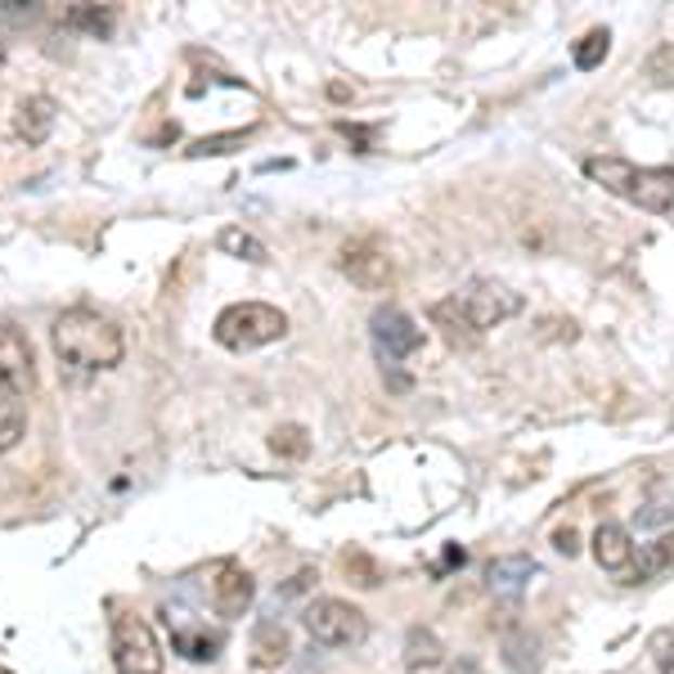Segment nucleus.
Instances as JSON below:
<instances>
[{"label":"nucleus","mask_w":674,"mask_h":674,"mask_svg":"<svg viewBox=\"0 0 674 674\" xmlns=\"http://www.w3.org/2000/svg\"><path fill=\"white\" fill-rule=\"evenodd\" d=\"M211 333H217V342L225 351H257V347L280 342L288 333V315L265 301H234L217 315V328Z\"/></svg>","instance_id":"nucleus-3"},{"label":"nucleus","mask_w":674,"mask_h":674,"mask_svg":"<svg viewBox=\"0 0 674 674\" xmlns=\"http://www.w3.org/2000/svg\"><path fill=\"white\" fill-rule=\"evenodd\" d=\"M73 23H77V27H90V33H108L113 14H108V10H90V5H81V10H73Z\"/></svg>","instance_id":"nucleus-26"},{"label":"nucleus","mask_w":674,"mask_h":674,"mask_svg":"<svg viewBox=\"0 0 674 674\" xmlns=\"http://www.w3.org/2000/svg\"><path fill=\"white\" fill-rule=\"evenodd\" d=\"M517 311H522V297H517L513 288L504 284H477L468 297H464V315L472 320V328H495L504 320H513Z\"/></svg>","instance_id":"nucleus-8"},{"label":"nucleus","mask_w":674,"mask_h":674,"mask_svg":"<svg viewBox=\"0 0 674 674\" xmlns=\"http://www.w3.org/2000/svg\"><path fill=\"white\" fill-rule=\"evenodd\" d=\"M370 328H374V342H378L383 360H405L423 347V328L401 311V306H378Z\"/></svg>","instance_id":"nucleus-7"},{"label":"nucleus","mask_w":674,"mask_h":674,"mask_svg":"<svg viewBox=\"0 0 674 674\" xmlns=\"http://www.w3.org/2000/svg\"><path fill=\"white\" fill-rule=\"evenodd\" d=\"M607 50H611V33L607 27H594V33H585L575 41V68L580 73H594L602 59H607Z\"/></svg>","instance_id":"nucleus-22"},{"label":"nucleus","mask_w":674,"mask_h":674,"mask_svg":"<svg viewBox=\"0 0 674 674\" xmlns=\"http://www.w3.org/2000/svg\"><path fill=\"white\" fill-rule=\"evenodd\" d=\"M445 661V648H441V638L432 634V630H410L405 634V665L410 670H432V665H441Z\"/></svg>","instance_id":"nucleus-17"},{"label":"nucleus","mask_w":674,"mask_h":674,"mask_svg":"<svg viewBox=\"0 0 674 674\" xmlns=\"http://www.w3.org/2000/svg\"><path fill=\"white\" fill-rule=\"evenodd\" d=\"M648 77H652L657 86H674V41L661 46V50H652V59H648Z\"/></svg>","instance_id":"nucleus-25"},{"label":"nucleus","mask_w":674,"mask_h":674,"mask_svg":"<svg viewBox=\"0 0 674 674\" xmlns=\"http://www.w3.org/2000/svg\"><path fill=\"white\" fill-rule=\"evenodd\" d=\"M504 661H508V670L513 674H540V638L531 634V630H508L504 634Z\"/></svg>","instance_id":"nucleus-16"},{"label":"nucleus","mask_w":674,"mask_h":674,"mask_svg":"<svg viewBox=\"0 0 674 674\" xmlns=\"http://www.w3.org/2000/svg\"><path fill=\"white\" fill-rule=\"evenodd\" d=\"M252 575L243 571L238 562H221L217 575H211V607H217V617L225 621H238L243 611L252 607Z\"/></svg>","instance_id":"nucleus-9"},{"label":"nucleus","mask_w":674,"mask_h":674,"mask_svg":"<svg viewBox=\"0 0 674 674\" xmlns=\"http://www.w3.org/2000/svg\"><path fill=\"white\" fill-rule=\"evenodd\" d=\"M50 337H54V351L68 364H77V370H113V364H121V355H127V333H121V324L90 311V306L64 311L54 320Z\"/></svg>","instance_id":"nucleus-1"},{"label":"nucleus","mask_w":674,"mask_h":674,"mask_svg":"<svg viewBox=\"0 0 674 674\" xmlns=\"http://www.w3.org/2000/svg\"><path fill=\"white\" fill-rule=\"evenodd\" d=\"M113 665L117 674H163V648L140 617H113Z\"/></svg>","instance_id":"nucleus-5"},{"label":"nucleus","mask_w":674,"mask_h":674,"mask_svg":"<svg viewBox=\"0 0 674 674\" xmlns=\"http://www.w3.org/2000/svg\"><path fill=\"white\" fill-rule=\"evenodd\" d=\"M661 674H674V661H665V665H661Z\"/></svg>","instance_id":"nucleus-31"},{"label":"nucleus","mask_w":674,"mask_h":674,"mask_svg":"<svg viewBox=\"0 0 674 674\" xmlns=\"http://www.w3.org/2000/svg\"><path fill=\"white\" fill-rule=\"evenodd\" d=\"M270 450L284 454V458H306L311 441H306V432L297 423H284V427H274V432H270Z\"/></svg>","instance_id":"nucleus-23"},{"label":"nucleus","mask_w":674,"mask_h":674,"mask_svg":"<svg viewBox=\"0 0 674 674\" xmlns=\"http://www.w3.org/2000/svg\"><path fill=\"white\" fill-rule=\"evenodd\" d=\"M594 558L602 571L611 575H630L634 571V544H630V531L621 522H598L594 531Z\"/></svg>","instance_id":"nucleus-11"},{"label":"nucleus","mask_w":674,"mask_h":674,"mask_svg":"<svg viewBox=\"0 0 674 674\" xmlns=\"http://www.w3.org/2000/svg\"><path fill=\"white\" fill-rule=\"evenodd\" d=\"M670 513H674V508H665V504L643 508V513H638V527H661V522H670Z\"/></svg>","instance_id":"nucleus-28"},{"label":"nucleus","mask_w":674,"mask_h":674,"mask_svg":"<svg viewBox=\"0 0 674 674\" xmlns=\"http://www.w3.org/2000/svg\"><path fill=\"white\" fill-rule=\"evenodd\" d=\"M342 270H347V280L364 293H378L391 284V257L383 248H374V243H351V248L342 252Z\"/></svg>","instance_id":"nucleus-10"},{"label":"nucleus","mask_w":674,"mask_h":674,"mask_svg":"<svg viewBox=\"0 0 674 674\" xmlns=\"http://www.w3.org/2000/svg\"><path fill=\"white\" fill-rule=\"evenodd\" d=\"M288 630L280 625V621H261L257 630H252V661L261 665V670H274V665H284L288 661Z\"/></svg>","instance_id":"nucleus-14"},{"label":"nucleus","mask_w":674,"mask_h":674,"mask_svg":"<svg viewBox=\"0 0 674 674\" xmlns=\"http://www.w3.org/2000/svg\"><path fill=\"white\" fill-rule=\"evenodd\" d=\"M432 320L437 324H445V337H450V342H464V347H472L477 342V328H472V320L464 315V301H441V306H432Z\"/></svg>","instance_id":"nucleus-19"},{"label":"nucleus","mask_w":674,"mask_h":674,"mask_svg":"<svg viewBox=\"0 0 674 674\" xmlns=\"http://www.w3.org/2000/svg\"><path fill=\"white\" fill-rule=\"evenodd\" d=\"M23 432H27L23 401H5V396H0V454H10L23 441Z\"/></svg>","instance_id":"nucleus-21"},{"label":"nucleus","mask_w":674,"mask_h":674,"mask_svg":"<svg viewBox=\"0 0 674 674\" xmlns=\"http://www.w3.org/2000/svg\"><path fill=\"white\" fill-rule=\"evenodd\" d=\"M306 634H311L320 648H355L370 634V621H364V611L342 602V598H315L306 607Z\"/></svg>","instance_id":"nucleus-4"},{"label":"nucleus","mask_w":674,"mask_h":674,"mask_svg":"<svg viewBox=\"0 0 674 674\" xmlns=\"http://www.w3.org/2000/svg\"><path fill=\"white\" fill-rule=\"evenodd\" d=\"M234 144H243V131H230V135H203L190 144V158H211V153H230Z\"/></svg>","instance_id":"nucleus-24"},{"label":"nucleus","mask_w":674,"mask_h":674,"mask_svg":"<svg viewBox=\"0 0 674 674\" xmlns=\"http://www.w3.org/2000/svg\"><path fill=\"white\" fill-rule=\"evenodd\" d=\"M347 571H360V580L355 585H364V589H374L378 585V567L364 558V554H347Z\"/></svg>","instance_id":"nucleus-27"},{"label":"nucleus","mask_w":674,"mask_h":674,"mask_svg":"<svg viewBox=\"0 0 674 674\" xmlns=\"http://www.w3.org/2000/svg\"><path fill=\"white\" fill-rule=\"evenodd\" d=\"M670 571H674V531L638 548L630 580H661V575H670Z\"/></svg>","instance_id":"nucleus-15"},{"label":"nucleus","mask_w":674,"mask_h":674,"mask_svg":"<svg viewBox=\"0 0 674 674\" xmlns=\"http://www.w3.org/2000/svg\"><path fill=\"white\" fill-rule=\"evenodd\" d=\"M171 643H176V652H180V657H190V661H211V657H217V648H221V634H207V630H176Z\"/></svg>","instance_id":"nucleus-20"},{"label":"nucleus","mask_w":674,"mask_h":674,"mask_svg":"<svg viewBox=\"0 0 674 674\" xmlns=\"http://www.w3.org/2000/svg\"><path fill=\"white\" fill-rule=\"evenodd\" d=\"M217 248H221V252H230V257H238V261H252V265L270 261V252H265V243H261L257 234H248V230H243V225H225V230L217 234Z\"/></svg>","instance_id":"nucleus-18"},{"label":"nucleus","mask_w":674,"mask_h":674,"mask_svg":"<svg viewBox=\"0 0 674 674\" xmlns=\"http://www.w3.org/2000/svg\"><path fill=\"white\" fill-rule=\"evenodd\" d=\"M585 176L594 185H602L607 194L634 203L638 211H652V217L674 211V176L670 171H648V167H634L625 158H589Z\"/></svg>","instance_id":"nucleus-2"},{"label":"nucleus","mask_w":674,"mask_h":674,"mask_svg":"<svg viewBox=\"0 0 674 674\" xmlns=\"http://www.w3.org/2000/svg\"><path fill=\"white\" fill-rule=\"evenodd\" d=\"M33 387H37L33 342H27L14 324H0V396H5V401H27Z\"/></svg>","instance_id":"nucleus-6"},{"label":"nucleus","mask_w":674,"mask_h":674,"mask_svg":"<svg viewBox=\"0 0 674 674\" xmlns=\"http://www.w3.org/2000/svg\"><path fill=\"white\" fill-rule=\"evenodd\" d=\"M554 544H558V554H567V558H575V554H580V540H575V531H571V527H562V531L554 535Z\"/></svg>","instance_id":"nucleus-29"},{"label":"nucleus","mask_w":674,"mask_h":674,"mask_svg":"<svg viewBox=\"0 0 674 674\" xmlns=\"http://www.w3.org/2000/svg\"><path fill=\"white\" fill-rule=\"evenodd\" d=\"M450 674H485V670H481L477 661H468V657H464V661H454V665H450Z\"/></svg>","instance_id":"nucleus-30"},{"label":"nucleus","mask_w":674,"mask_h":674,"mask_svg":"<svg viewBox=\"0 0 674 674\" xmlns=\"http://www.w3.org/2000/svg\"><path fill=\"white\" fill-rule=\"evenodd\" d=\"M540 575V567L531 562V558H522V554H513V558H495L490 562V571H485V580H490V594H522L531 580Z\"/></svg>","instance_id":"nucleus-13"},{"label":"nucleus","mask_w":674,"mask_h":674,"mask_svg":"<svg viewBox=\"0 0 674 674\" xmlns=\"http://www.w3.org/2000/svg\"><path fill=\"white\" fill-rule=\"evenodd\" d=\"M54 100L50 95H27L23 104H18V113H14V131H18V140H27V144H46L50 140V131H54Z\"/></svg>","instance_id":"nucleus-12"}]
</instances>
